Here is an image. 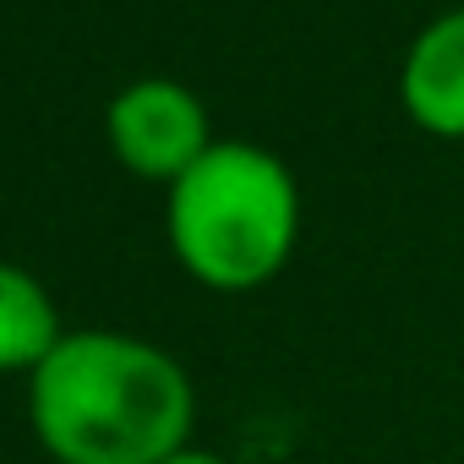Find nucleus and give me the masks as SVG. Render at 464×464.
<instances>
[{
	"label": "nucleus",
	"instance_id": "nucleus-1",
	"mask_svg": "<svg viewBox=\"0 0 464 464\" xmlns=\"http://www.w3.org/2000/svg\"><path fill=\"white\" fill-rule=\"evenodd\" d=\"M28 426L55 464H164L191 448L186 366L115 328H72L28 377Z\"/></svg>",
	"mask_w": 464,
	"mask_h": 464
},
{
	"label": "nucleus",
	"instance_id": "nucleus-2",
	"mask_svg": "<svg viewBox=\"0 0 464 464\" xmlns=\"http://www.w3.org/2000/svg\"><path fill=\"white\" fill-rule=\"evenodd\" d=\"M175 263L224 295L268 285L301 236V191L285 159L257 142H213L169 186Z\"/></svg>",
	"mask_w": 464,
	"mask_h": 464
},
{
	"label": "nucleus",
	"instance_id": "nucleus-3",
	"mask_svg": "<svg viewBox=\"0 0 464 464\" xmlns=\"http://www.w3.org/2000/svg\"><path fill=\"white\" fill-rule=\"evenodd\" d=\"M104 126H110L115 159H121L131 175L164 180V186H175V180L213 148L202 99H197L191 88L169 82V77H142V82L121 88V93L110 99Z\"/></svg>",
	"mask_w": 464,
	"mask_h": 464
},
{
	"label": "nucleus",
	"instance_id": "nucleus-4",
	"mask_svg": "<svg viewBox=\"0 0 464 464\" xmlns=\"http://www.w3.org/2000/svg\"><path fill=\"white\" fill-rule=\"evenodd\" d=\"M404 115L431 137H464V6L420 28L399 72Z\"/></svg>",
	"mask_w": 464,
	"mask_h": 464
},
{
	"label": "nucleus",
	"instance_id": "nucleus-5",
	"mask_svg": "<svg viewBox=\"0 0 464 464\" xmlns=\"http://www.w3.org/2000/svg\"><path fill=\"white\" fill-rule=\"evenodd\" d=\"M61 339H66V328H61L50 290L28 268L0 263V372L34 377Z\"/></svg>",
	"mask_w": 464,
	"mask_h": 464
},
{
	"label": "nucleus",
	"instance_id": "nucleus-6",
	"mask_svg": "<svg viewBox=\"0 0 464 464\" xmlns=\"http://www.w3.org/2000/svg\"><path fill=\"white\" fill-rule=\"evenodd\" d=\"M164 464H229V459H218V453H208V448H180V453L164 459Z\"/></svg>",
	"mask_w": 464,
	"mask_h": 464
}]
</instances>
